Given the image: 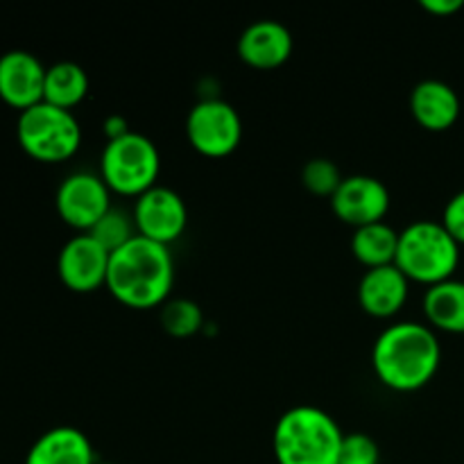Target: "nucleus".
<instances>
[{"mask_svg": "<svg viewBox=\"0 0 464 464\" xmlns=\"http://www.w3.org/2000/svg\"><path fill=\"white\" fill-rule=\"evenodd\" d=\"M48 68L27 50H9L0 57V100L18 111L44 102Z\"/></svg>", "mask_w": 464, "mask_h": 464, "instance_id": "f8f14e48", "label": "nucleus"}, {"mask_svg": "<svg viewBox=\"0 0 464 464\" xmlns=\"http://www.w3.org/2000/svg\"><path fill=\"white\" fill-rule=\"evenodd\" d=\"M329 202L331 211L340 222L358 229V227L374 225V222H385L392 199H390L388 186L376 177L349 175L344 177Z\"/></svg>", "mask_w": 464, "mask_h": 464, "instance_id": "9d476101", "label": "nucleus"}, {"mask_svg": "<svg viewBox=\"0 0 464 464\" xmlns=\"http://www.w3.org/2000/svg\"><path fill=\"white\" fill-rule=\"evenodd\" d=\"M421 306L430 329L464 335V281L449 279L430 285Z\"/></svg>", "mask_w": 464, "mask_h": 464, "instance_id": "f3484780", "label": "nucleus"}, {"mask_svg": "<svg viewBox=\"0 0 464 464\" xmlns=\"http://www.w3.org/2000/svg\"><path fill=\"white\" fill-rule=\"evenodd\" d=\"M134 225L139 236L170 247L184 236L188 225V208L184 198L168 186H154L134 199Z\"/></svg>", "mask_w": 464, "mask_h": 464, "instance_id": "1a4fd4ad", "label": "nucleus"}, {"mask_svg": "<svg viewBox=\"0 0 464 464\" xmlns=\"http://www.w3.org/2000/svg\"><path fill=\"white\" fill-rule=\"evenodd\" d=\"M460 98L456 89L442 80H421L411 91V113L426 131H447L460 118Z\"/></svg>", "mask_w": 464, "mask_h": 464, "instance_id": "2eb2a0df", "label": "nucleus"}, {"mask_svg": "<svg viewBox=\"0 0 464 464\" xmlns=\"http://www.w3.org/2000/svg\"><path fill=\"white\" fill-rule=\"evenodd\" d=\"M399 247V231L388 222L358 227L352 236V254L365 270L394 266Z\"/></svg>", "mask_w": 464, "mask_h": 464, "instance_id": "a211bd4d", "label": "nucleus"}, {"mask_svg": "<svg viewBox=\"0 0 464 464\" xmlns=\"http://www.w3.org/2000/svg\"><path fill=\"white\" fill-rule=\"evenodd\" d=\"M109 256L111 254L89 234L72 236L62 247L57 272L62 284L72 293H95L107 285Z\"/></svg>", "mask_w": 464, "mask_h": 464, "instance_id": "9b49d317", "label": "nucleus"}, {"mask_svg": "<svg viewBox=\"0 0 464 464\" xmlns=\"http://www.w3.org/2000/svg\"><path fill=\"white\" fill-rule=\"evenodd\" d=\"M161 326L172 338H193L202 331L204 313L193 299H168L161 306Z\"/></svg>", "mask_w": 464, "mask_h": 464, "instance_id": "aec40b11", "label": "nucleus"}, {"mask_svg": "<svg viewBox=\"0 0 464 464\" xmlns=\"http://www.w3.org/2000/svg\"><path fill=\"white\" fill-rule=\"evenodd\" d=\"M460 263V245L442 222L417 220L399 231V247L394 266L421 285H438L453 279Z\"/></svg>", "mask_w": 464, "mask_h": 464, "instance_id": "20e7f679", "label": "nucleus"}, {"mask_svg": "<svg viewBox=\"0 0 464 464\" xmlns=\"http://www.w3.org/2000/svg\"><path fill=\"white\" fill-rule=\"evenodd\" d=\"M95 464H116V462H95Z\"/></svg>", "mask_w": 464, "mask_h": 464, "instance_id": "bb28decb", "label": "nucleus"}, {"mask_svg": "<svg viewBox=\"0 0 464 464\" xmlns=\"http://www.w3.org/2000/svg\"><path fill=\"white\" fill-rule=\"evenodd\" d=\"M16 139L23 152L34 161L62 163L80 150L82 127L72 111L39 102L18 113Z\"/></svg>", "mask_w": 464, "mask_h": 464, "instance_id": "423d86ee", "label": "nucleus"}, {"mask_svg": "<svg viewBox=\"0 0 464 464\" xmlns=\"http://www.w3.org/2000/svg\"><path fill=\"white\" fill-rule=\"evenodd\" d=\"M344 433L317 406H295L276 420L272 451L276 464H338Z\"/></svg>", "mask_w": 464, "mask_h": 464, "instance_id": "7ed1b4c3", "label": "nucleus"}, {"mask_svg": "<svg viewBox=\"0 0 464 464\" xmlns=\"http://www.w3.org/2000/svg\"><path fill=\"white\" fill-rule=\"evenodd\" d=\"M89 95V75L75 62H57L45 71L44 102L72 111Z\"/></svg>", "mask_w": 464, "mask_h": 464, "instance_id": "6ab92c4d", "label": "nucleus"}, {"mask_svg": "<svg viewBox=\"0 0 464 464\" xmlns=\"http://www.w3.org/2000/svg\"><path fill=\"white\" fill-rule=\"evenodd\" d=\"M89 435L75 426H57L36 440L25 456V464H95Z\"/></svg>", "mask_w": 464, "mask_h": 464, "instance_id": "dca6fc26", "label": "nucleus"}, {"mask_svg": "<svg viewBox=\"0 0 464 464\" xmlns=\"http://www.w3.org/2000/svg\"><path fill=\"white\" fill-rule=\"evenodd\" d=\"M442 362L438 334L421 322H397L383 329L372 347V367L385 388L417 392L435 379Z\"/></svg>", "mask_w": 464, "mask_h": 464, "instance_id": "f03ea898", "label": "nucleus"}, {"mask_svg": "<svg viewBox=\"0 0 464 464\" xmlns=\"http://www.w3.org/2000/svg\"><path fill=\"white\" fill-rule=\"evenodd\" d=\"M102 131L104 136H107V140H116L121 139V136L130 134V125H127V118L121 116V113H111V116L104 118V125H102Z\"/></svg>", "mask_w": 464, "mask_h": 464, "instance_id": "a878e982", "label": "nucleus"}, {"mask_svg": "<svg viewBox=\"0 0 464 464\" xmlns=\"http://www.w3.org/2000/svg\"><path fill=\"white\" fill-rule=\"evenodd\" d=\"M411 281L397 266L365 270L358 284V304L367 315L390 320L406 306Z\"/></svg>", "mask_w": 464, "mask_h": 464, "instance_id": "4468645a", "label": "nucleus"}, {"mask_svg": "<svg viewBox=\"0 0 464 464\" xmlns=\"http://www.w3.org/2000/svg\"><path fill=\"white\" fill-rule=\"evenodd\" d=\"M89 236H93V238L111 254L116 252V249H121L122 245L130 243L134 236H139V231H136L134 218H131L130 213L113 207L111 211L89 231Z\"/></svg>", "mask_w": 464, "mask_h": 464, "instance_id": "412c9836", "label": "nucleus"}, {"mask_svg": "<svg viewBox=\"0 0 464 464\" xmlns=\"http://www.w3.org/2000/svg\"><path fill=\"white\" fill-rule=\"evenodd\" d=\"M161 152L140 131H130L116 140H107L100 157V177L111 193L140 198L159 184Z\"/></svg>", "mask_w": 464, "mask_h": 464, "instance_id": "39448f33", "label": "nucleus"}, {"mask_svg": "<svg viewBox=\"0 0 464 464\" xmlns=\"http://www.w3.org/2000/svg\"><path fill=\"white\" fill-rule=\"evenodd\" d=\"M59 218L80 234H89L109 211L111 190L104 179L93 172H72L59 184L54 195Z\"/></svg>", "mask_w": 464, "mask_h": 464, "instance_id": "6e6552de", "label": "nucleus"}, {"mask_svg": "<svg viewBox=\"0 0 464 464\" xmlns=\"http://www.w3.org/2000/svg\"><path fill=\"white\" fill-rule=\"evenodd\" d=\"M440 222L447 227V231L456 238L458 245H464V190L449 199Z\"/></svg>", "mask_w": 464, "mask_h": 464, "instance_id": "b1692460", "label": "nucleus"}, {"mask_svg": "<svg viewBox=\"0 0 464 464\" xmlns=\"http://www.w3.org/2000/svg\"><path fill=\"white\" fill-rule=\"evenodd\" d=\"M175 285V261L170 247L134 236L111 252L107 290L118 304L134 311L159 308L170 299Z\"/></svg>", "mask_w": 464, "mask_h": 464, "instance_id": "f257e3e1", "label": "nucleus"}, {"mask_svg": "<svg viewBox=\"0 0 464 464\" xmlns=\"http://www.w3.org/2000/svg\"><path fill=\"white\" fill-rule=\"evenodd\" d=\"M344 175L340 172L338 163L326 157H315L306 161L302 168V184L315 198H334L335 190L343 184Z\"/></svg>", "mask_w": 464, "mask_h": 464, "instance_id": "4be33fe9", "label": "nucleus"}, {"mask_svg": "<svg viewBox=\"0 0 464 464\" xmlns=\"http://www.w3.org/2000/svg\"><path fill=\"white\" fill-rule=\"evenodd\" d=\"M338 464H381V449L367 433H344Z\"/></svg>", "mask_w": 464, "mask_h": 464, "instance_id": "5701e85b", "label": "nucleus"}, {"mask_svg": "<svg viewBox=\"0 0 464 464\" xmlns=\"http://www.w3.org/2000/svg\"><path fill=\"white\" fill-rule=\"evenodd\" d=\"M186 139L202 157L225 159L234 154L243 140V121L225 100H199L186 116Z\"/></svg>", "mask_w": 464, "mask_h": 464, "instance_id": "0eeeda50", "label": "nucleus"}, {"mask_svg": "<svg viewBox=\"0 0 464 464\" xmlns=\"http://www.w3.org/2000/svg\"><path fill=\"white\" fill-rule=\"evenodd\" d=\"M421 9L433 16H453L464 7L462 0H421Z\"/></svg>", "mask_w": 464, "mask_h": 464, "instance_id": "393cba45", "label": "nucleus"}, {"mask_svg": "<svg viewBox=\"0 0 464 464\" xmlns=\"http://www.w3.org/2000/svg\"><path fill=\"white\" fill-rule=\"evenodd\" d=\"M295 48L293 32L279 21L263 18L243 30L238 39V57L256 71H275L290 59Z\"/></svg>", "mask_w": 464, "mask_h": 464, "instance_id": "ddd939ff", "label": "nucleus"}]
</instances>
